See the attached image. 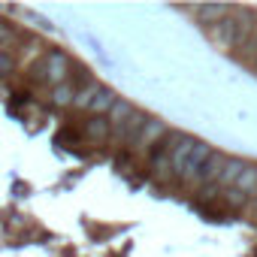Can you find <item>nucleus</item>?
<instances>
[{"label": "nucleus", "instance_id": "nucleus-1", "mask_svg": "<svg viewBox=\"0 0 257 257\" xmlns=\"http://www.w3.org/2000/svg\"><path fill=\"white\" fill-rule=\"evenodd\" d=\"M40 64H43V82H46L49 88H58V85L67 82V76H70V55H67V52L52 49Z\"/></svg>", "mask_w": 257, "mask_h": 257}, {"label": "nucleus", "instance_id": "nucleus-2", "mask_svg": "<svg viewBox=\"0 0 257 257\" xmlns=\"http://www.w3.org/2000/svg\"><path fill=\"white\" fill-rule=\"evenodd\" d=\"M227 161H230V158H227L224 152H212V158L203 164V170H200V176H197V182H194V185H200L203 191L218 188V182H221V176H224Z\"/></svg>", "mask_w": 257, "mask_h": 257}, {"label": "nucleus", "instance_id": "nucleus-3", "mask_svg": "<svg viewBox=\"0 0 257 257\" xmlns=\"http://www.w3.org/2000/svg\"><path fill=\"white\" fill-rule=\"evenodd\" d=\"M149 118H152V115H146V112L137 109L131 118L124 121L121 131H112V140H118L121 146H137L140 137H143V131H146V124H149Z\"/></svg>", "mask_w": 257, "mask_h": 257}, {"label": "nucleus", "instance_id": "nucleus-4", "mask_svg": "<svg viewBox=\"0 0 257 257\" xmlns=\"http://www.w3.org/2000/svg\"><path fill=\"white\" fill-rule=\"evenodd\" d=\"M167 137H170V127H167V121H161V118H149L146 131H143V137H140V143H137V149H143V152H152V149H155V146H161Z\"/></svg>", "mask_w": 257, "mask_h": 257}, {"label": "nucleus", "instance_id": "nucleus-5", "mask_svg": "<svg viewBox=\"0 0 257 257\" xmlns=\"http://www.w3.org/2000/svg\"><path fill=\"white\" fill-rule=\"evenodd\" d=\"M197 143H200V140H194V137L185 134V140L173 149V161H170V164H173V176H176V179L185 176V170H188V164H191V155H194V149H197Z\"/></svg>", "mask_w": 257, "mask_h": 257}, {"label": "nucleus", "instance_id": "nucleus-6", "mask_svg": "<svg viewBox=\"0 0 257 257\" xmlns=\"http://www.w3.org/2000/svg\"><path fill=\"white\" fill-rule=\"evenodd\" d=\"M212 146L209 143H197V149H194V155H191V164H188V170H185V176H182V182L185 185H194L197 182V176H200V170H203V164L212 158Z\"/></svg>", "mask_w": 257, "mask_h": 257}, {"label": "nucleus", "instance_id": "nucleus-7", "mask_svg": "<svg viewBox=\"0 0 257 257\" xmlns=\"http://www.w3.org/2000/svg\"><path fill=\"white\" fill-rule=\"evenodd\" d=\"M85 137H88L91 143H106V140L112 137V124H109V118L91 115V118L85 121Z\"/></svg>", "mask_w": 257, "mask_h": 257}, {"label": "nucleus", "instance_id": "nucleus-8", "mask_svg": "<svg viewBox=\"0 0 257 257\" xmlns=\"http://www.w3.org/2000/svg\"><path fill=\"white\" fill-rule=\"evenodd\" d=\"M194 13L200 16V22H203V25L215 28L218 22H224V19L233 13V7H224V4H209V7H197Z\"/></svg>", "mask_w": 257, "mask_h": 257}, {"label": "nucleus", "instance_id": "nucleus-9", "mask_svg": "<svg viewBox=\"0 0 257 257\" xmlns=\"http://www.w3.org/2000/svg\"><path fill=\"white\" fill-rule=\"evenodd\" d=\"M248 164L242 161V158H230L227 161V167H224V176H221V182H218V191L224 194V191H230V188H236V182H239V176H242V170H245Z\"/></svg>", "mask_w": 257, "mask_h": 257}, {"label": "nucleus", "instance_id": "nucleus-10", "mask_svg": "<svg viewBox=\"0 0 257 257\" xmlns=\"http://www.w3.org/2000/svg\"><path fill=\"white\" fill-rule=\"evenodd\" d=\"M115 103H118V94H115L112 88H100L88 112H91V115H103V118H106V115L112 112V106H115Z\"/></svg>", "mask_w": 257, "mask_h": 257}, {"label": "nucleus", "instance_id": "nucleus-11", "mask_svg": "<svg viewBox=\"0 0 257 257\" xmlns=\"http://www.w3.org/2000/svg\"><path fill=\"white\" fill-rule=\"evenodd\" d=\"M134 112H137V106H134L131 100H121V97H118V103H115V106H112V112L106 115V118H109V124H112V131H121L124 121L131 118Z\"/></svg>", "mask_w": 257, "mask_h": 257}, {"label": "nucleus", "instance_id": "nucleus-12", "mask_svg": "<svg viewBox=\"0 0 257 257\" xmlns=\"http://www.w3.org/2000/svg\"><path fill=\"white\" fill-rule=\"evenodd\" d=\"M100 88H103L100 82H88L85 88H76V100H73V109H79V112L91 109V103H94V97H97V91H100Z\"/></svg>", "mask_w": 257, "mask_h": 257}, {"label": "nucleus", "instance_id": "nucleus-13", "mask_svg": "<svg viewBox=\"0 0 257 257\" xmlns=\"http://www.w3.org/2000/svg\"><path fill=\"white\" fill-rule=\"evenodd\" d=\"M236 188H239L242 194H248V197H257V167H254V164H248V167L242 170Z\"/></svg>", "mask_w": 257, "mask_h": 257}, {"label": "nucleus", "instance_id": "nucleus-14", "mask_svg": "<svg viewBox=\"0 0 257 257\" xmlns=\"http://www.w3.org/2000/svg\"><path fill=\"white\" fill-rule=\"evenodd\" d=\"M73 100H76V88L70 85V82H64V85H58V88H52V103L55 106H73Z\"/></svg>", "mask_w": 257, "mask_h": 257}, {"label": "nucleus", "instance_id": "nucleus-15", "mask_svg": "<svg viewBox=\"0 0 257 257\" xmlns=\"http://www.w3.org/2000/svg\"><path fill=\"white\" fill-rule=\"evenodd\" d=\"M221 200H224V206H230V209H245L248 206V194H242L239 188H230V191H224L221 194Z\"/></svg>", "mask_w": 257, "mask_h": 257}, {"label": "nucleus", "instance_id": "nucleus-16", "mask_svg": "<svg viewBox=\"0 0 257 257\" xmlns=\"http://www.w3.org/2000/svg\"><path fill=\"white\" fill-rule=\"evenodd\" d=\"M10 73H16V55L0 52V79H7Z\"/></svg>", "mask_w": 257, "mask_h": 257}, {"label": "nucleus", "instance_id": "nucleus-17", "mask_svg": "<svg viewBox=\"0 0 257 257\" xmlns=\"http://www.w3.org/2000/svg\"><path fill=\"white\" fill-rule=\"evenodd\" d=\"M10 43H13V31H10L7 25H0V52H4Z\"/></svg>", "mask_w": 257, "mask_h": 257}, {"label": "nucleus", "instance_id": "nucleus-18", "mask_svg": "<svg viewBox=\"0 0 257 257\" xmlns=\"http://www.w3.org/2000/svg\"><path fill=\"white\" fill-rule=\"evenodd\" d=\"M115 164H118V170H121V173H127V170H131V155L121 152V155L115 158Z\"/></svg>", "mask_w": 257, "mask_h": 257}, {"label": "nucleus", "instance_id": "nucleus-19", "mask_svg": "<svg viewBox=\"0 0 257 257\" xmlns=\"http://www.w3.org/2000/svg\"><path fill=\"white\" fill-rule=\"evenodd\" d=\"M254 212H257V200H254Z\"/></svg>", "mask_w": 257, "mask_h": 257}]
</instances>
